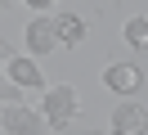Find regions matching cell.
<instances>
[{
	"label": "cell",
	"instance_id": "1",
	"mask_svg": "<svg viewBox=\"0 0 148 135\" xmlns=\"http://www.w3.org/2000/svg\"><path fill=\"white\" fill-rule=\"evenodd\" d=\"M81 113V95H76V86H67V81H58V86H40V117L49 122V135H63L72 131V117Z\"/></svg>",
	"mask_w": 148,
	"mask_h": 135
},
{
	"label": "cell",
	"instance_id": "2",
	"mask_svg": "<svg viewBox=\"0 0 148 135\" xmlns=\"http://www.w3.org/2000/svg\"><path fill=\"white\" fill-rule=\"evenodd\" d=\"M0 131L5 135H49V122L40 117V108H27L23 99L0 104Z\"/></svg>",
	"mask_w": 148,
	"mask_h": 135
},
{
	"label": "cell",
	"instance_id": "3",
	"mask_svg": "<svg viewBox=\"0 0 148 135\" xmlns=\"http://www.w3.org/2000/svg\"><path fill=\"white\" fill-rule=\"evenodd\" d=\"M23 50L32 59H45V54L58 50V32H54V18L49 14H32L27 27H23Z\"/></svg>",
	"mask_w": 148,
	"mask_h": 135
},
{
	"label": "cell",
	"instance_id": "4",
	"mask_svg": "<svg viewBox=\"0 0 148 135\" xmlns=\"http://www.w3.org/2000/svg\"><path fill=\"white\" fill-rule=\"evenodd\" d=\"M0 72H5L18 90H40V86H45V72H40V63L32 59L27 50H14L9 59L0 63Z\"/></svg>",
	"mask_w": 148,
	"mask_h": 135
},
{
	"label": "cell",
	"instance_id": "5",
	"mask_svg": "<svg viewBox=\"0 0 148 135\" xmlns=\"http://www.w3.org/2000/svg\"><path fill=\"white\" fill-rule=\"evenodd\" d=\"M148 126V117H144V95H126L117 108H112V117H108V131L112 135H139Z\"/></svg>",
	"mask_w": 148,
	"mask_h": 135
},
{
	"label": "cell",
	"instance_id": "6",
	"mask_svg": "<svg viewBox=\"0 0 148 135\" xmlns=\"http://www.w3.org/2000/svg\"><path fill=\"white\" fill-rule=\"evenodd\" d=\"M103 86L112 95H144V63H108L103 68Z\"/></svg>",
	"mask_w": 148,
	"mask_h": 135
},
{
	"label": "cell",
	"instance_id": "7",
	"mask_svg": "<svg viewBox=\"0 0 148 135\" xmlns=\"http://www.w3.org/2000/svg\"><path fill=\"white\" fill-rule=\"evenodd\" d=\"M54 32H58V45H63V50H76V45L85 41V18L72 14V9H58L54 14Z\"/></svg>",
	"mask_w": 148,
	"mask_h": 135
},
{
	"label": "cell",
	"instance_id": "8",
	"mask_svg": "<svg viewBox=\"0 0 148 135\" xmlns=\"http://www.w3.org/2000/svg\"><path fill=\"white\" fill-rule=\"evenodd\" d=\"M121 41H126L135 54H144V45H148V18L144 14H130L126 27H121Z\"/></svg>",
	"mask_w": 148,
	"mask_h": 135
},
{
	"label": "cell",
	"instance_id": "9",
	"mask_svg": "<svg viewBox=\"0 0 148 135\" xmlns=\"http://www.w3.org/2000/svg\"><path fill=\"white\" fill-rule=\"evenodd\" d=\"M27 9H36V14H49V9H58V0H23Z\"/></svg>",
	"mask_w": 148,
	"mask_h": 135
},
{
	"label": "cell",
	"instance_id": "10",
	"mask_svg": "<svg viewBox=\"0 0 148 135\" xmlns=\"http://www.w3.org/2000/svg\"><path fill=\"white\" fill-rule=\"evenodd\" d=\"M9 54H14V41H5V36H0V63L9 59Z\"/></svg>",
	"mask_w": 148,
	"mask_h": 135
},
{
	"label": "cell",
	"instance_id": "11",
	"mask_svg": "<svg viewBox=\"0 0 148 135\" xmlns=\"http://www.w3.org/2000/svg\"><path fill=\"white\" fill-rule=\"evenodd\" d=\"M0 9H14V0H0Z\"/></svg>",
	"mask_w": 148,
	"mask_h": 135
}]
</instances>
